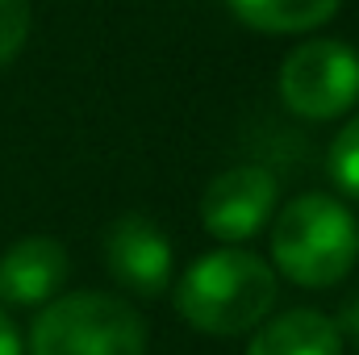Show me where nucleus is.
<instances>
[{
	"mask_svg": "<svg viewBox=\"0 0 359 355\" xmlns=\"http://www.w3.org/2000/svg\"><path fill=\"white\" fill-rule=\"evenodd\" d=\"M343 0H230L234 17L259 34H309L339 13Z\"/></svg>",
	"mask_w": 359,
	"mask_h": 355,
	"instance_id": "obj_9",
	"label": "nucleus"
},
{
	"mask_svg": "<svg viewBox=\"0 0 359 355\" xmlns=\"http://www.w3.org/2000/svg\"><path fill=\"white\" fill-rule=\"evenodd\" d=\"M29 355H147V322L113 293H67L34 318Z\"/></svg>",
	"mask_w": 359,
	"mask_h": 355,
	"instance_id": "obj_3",
	"label": "nucleus"
},
{
	"mask_svg": "<svg viewBox=\"0 0 359 355\" xmlns=\"http://www.w3.org/2000/svg\"><path fill=\"white\" fill-rule=\"evenodd\" d=\"M67 280V251L46 239H21L0 255V301L4 305H46Z\"/></svg>",
	"mask_w": 359,
	"mask_h": 355,
	"instance_id": "obj_7",
	"label": "nucleus"
},
{
	"mask_svg": "<svg viewBox=\"0 0 359 355\" xmlns=\"http://www.w3.org/2000/svg\"><path fill=\"white\" fill-rule=\"evenodd\" d=\"M347 330H351V339L359 343V293H355V301H351V309H347Z\"/></svg>",
	"mask_w": 359,
	"mask_h": 355,
	"instance_id": "obj_13",
	"label": "nucleus"
},
{
	"mask_svg": "<svg viewBox=\"0 0 359 355\" xmlns=\"http://www.w3.org/2000/svg\"><path fill=\"white\" fill-rule=\"evenodd\" d=\"M276 305V267L243 247H222L184 267L176 288L180 318L201 335H247Z\"/></svg>",
	"mask_w": 359,
	"mask_h": 355,
	"instance_id": "obj_1",
	"label": "nucleus"
},
{
	"mask_svg": "<svg viewBox=\"0 0 359 355\" xmlns=\"http://www.w3.org/2000/svg\"><path fill=\"white\" fill-rule=\"evenodd\" d=\"M29 38V0H0V67H8Z\"/></svg>",
	"mask_w": 359,
	"mask_h": 355,
	"instance_id": "obj_11",
	"label": "nucleus"
},
{
	"mask_svg": "<svg viewBox=\"0 0 359 355\" xmlns=\"http://www.w3.org/2000/svg\"><path fill=\"white\" fill-rule=\"evenodd\" d=\"M276 201H280V180L268 168H226L205 188L201 222L222 243H247L271 222Z\"/></svg>",
	"mask_w": 359,
	"mask_h": 355,
	"instance_id": "obj_5",
	"label": "nucleus"
},
{
	"mask_svg": "<svg viewBox=\"0 0 359 355\" xmlns=\"http://www.w3.org/2000/svg\"><path fill=\"white\" fill-rule=\"evenodd\" d=\"M271 260L280 276L301 288L339 284L359 260L355 213L326 192H305L288 201L271 222Z\"/></svg>",
	"mask_w": 359,
	"mask_h": 355,
	"instance_id": "obj_2",
	"label": "nucleus"
},
{
	"mask_svg": "<svg viewBox=\"0 0 359 355\" xmlns=\"http://www.w3.org/2000/svg\"><path fill=\"white\" fill-rule=\"evenodd\" d=\"M104 264L130 293L159 297L172 280V243L151 217L126 213L104 230Z\"/></svg>",
	"mask_w": 359,
	"mask_h": 355,
	"instance_id": "obj_6",
	"label": "nucleus"
},
{
	"mask_svg": "<svg viewBox=\"0 0 359 355\" xmlns=\"http://www.w3.org/2000/svg\"><path fill=\"white\" fill-rule=\"evenodd\" d=\"M0 355H25V347H21V330L13 326V318L0 309Z\"/></svg>",
	"mask_w": 359,
	"mask_h": 355,
	"instance_id": "obj_12",
	"label": "nucleus"
},
{
	"mask_svg": "<svg viewBox=\"0 0 359 355\" xmlns=\"http://www.w3.org/2000/svg\"><path fill=\"white\" fill-rule=\"evenodd\" d=\"M247 355H343V326L322 309H288L259 326Z\"/></svg>",
	"mask_w": 359,
	"mask_h": 355,
	"instance_id": "obj_8",
	"label": "nucleus"
},
{
	"mask_svg": "<svg viewBox=\"0 0 359 355\" xmlns=\"http://www.w3.org/2000/svg\"><path fill=\"white\" fill-rule=\"evenodd\" d=\"M280 100L309 121L343 117L359 100V55L334 38L301 42L280 67Z\"/></svg>",
	"mask_w": 359,
	"mask_h": 355,
	"instance_id": "obj_4",
	"label": "nucleus"
},
{
	"mask_svg": "<svg viewBox=\"0 0 359 355\" xmlns=\"http://www.w3.org/2000/svg\"><path fill=\"white\" fill-rule=\"evenodd\" d=\"M326 168H330V180H334L351 201H359V113L334 134L330 155H326Z\"/></svg>",
	"mask_w": 359,
	"mask_h": 355,
	"instance_id": "obj_10",
	"label": "nucleus"
}]
</instances>
